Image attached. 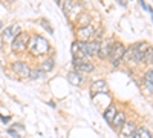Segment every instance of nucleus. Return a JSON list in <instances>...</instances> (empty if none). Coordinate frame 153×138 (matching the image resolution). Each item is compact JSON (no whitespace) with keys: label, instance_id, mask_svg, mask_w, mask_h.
I'll list each match as a JSON object with an SVG mask.
<instances>
[{"label":"nucleus","instance_id":"f257e3e1","mask_svg":"<svg viewBox=\"0 0 153 138\" xmlns=\"http://www.w3.org/2000/svg\"><path fill=\"white\" fill-rule=\"evenodd\" d=\"M49 43L40 35H32L29 37V43H28V49L31 51L32 55H43L49 52Z\"/></svg>","mask_w":153,"mask_h":138},{"label":"nucleus","instance_id":"f03ea898","mask_svg":"<svg viewBox=\"0 0 153 138\" xmlns=\"http://www.w3.org/2000/svg\"><path fill=\"white\" fill-rule=\"evenodd\" d=\"M149 49H150V46L146 42H139L127 51V55H130V60H133V61H144Z\"/></svg>","mask_w":153,"mask_h":138},{"label":"nucleus","instance_id":"7ed1b4c3","mask_svg":"<svg viewBox=\"0 0 153 138\" xmlns=\"http://www.w3.org/2000/svg\"><path fill=\"white\" fill-rule=\"evenodd\" d=\"M28 43H29V35L26 32H20L16 39L11 42L12 51L14 52H23L25 49H28Z\"/></svg>","mask_w":153,"mask_h":138},{"label":"nucleus","instance_id":"20e7f679","mask_svg":"<svg viewBox=\"0 0 153 138\" xmlns=\"http://www.w3.org/2000/svg\"><path fill=\"white\" fill-rule=\"evenodd\" d=\"M124 55H126V46H124L123 43H118V42L113 43L112 52H110V60H112L113 66H118Z\"/></svg>","mask_w":153,"mask_h":138},{"label":"nucleus","instance_id":"39448f33","mask_svg":"<svg viewBox=\"0 0 153 138\" xmlns=\"http://www.w3.org/2000/svg\"><path fill=\"white\" fill-rule=\"evenodd\" d=\"M20 32H22V31H20V26H19V25H12V26L5 28L2 37H3V40H5V42H12Z\"/></svg>","mask_w":153,"mask_h":138},{"label":"nucleus","instance_id":"423d86ee","mask_svg":"<svg viewBox=\"0 0 153 138\" xmlns=\"http://www.w3.org/2000/svg\"><path fill=\"white\" fill-rule=\"evenodd\" d=\"M91 94L92 95H97V94H109V86L103 80H97V81H94L91 84Z\"/></svg>","mask_w":153,"mask_h":138},{"label":"nucleus","instance_id":"0eeeda50","mask_svg":"<svg viewBox=\"0 0 153 138\" xmlns=\"http://www.w3.org/2000/svg\"><path fill=\"white\" fill-rule=\"evenodd\" d=\"M12 71L16 74H19L20 77H29L31 74V69L26 63H23V61H16V63H12Z\"/></svg>","mask_w":153,"mask_h":138},{"label":"nucleus","instance_id":"6e6552de","mask_svg":"<svg viewBox=\"0 0 153 138\" xmlns=\"http://www.w3.org/2000/svg\"><path fill=\"white\" fill-rule=\"evenodd\" d=\"M112 46L113 43L110 40H104L103 43H101V49H100V57L101 58H109L110 57V52H112Z\"/></svg>","mask_w":153,"mask_h":138},{"label":"nucleus","instance_id":"1a4fd4ad","mask_svg":"<svg viewBox=\"0 0 153 138\" xmlns=\"http://www.w3.org/2000/svg\"><path fill=\"white\" fill-rule=\"evenodd\" d=\"M78 37H80V40L81 42H86L87 39H91V37H94V28L89 25V26H84V28H80L78 29Z\"/></svg>","mask_w":153,"mask_h":138},{"label":"nucleus","instance_id":"9d476101","mask_svg":"<svg viewBox=\"0 0 153 138\" xmlns=\"http://www.w3.org/2000/svg\"><path fill=\"white\" fill-rule=\"evenodd\" d=\"M120 131H121V135H123V137H130V135L135 134L136 126H135V123H133V121H126Z\"/></svg>","mask_w":153,"mask_h":138},{"label":"nucleus","instance_id":"9b49d317","mask_svg":"<svg viewBox=\"0 0 153 138\" xmlns=\"http://www.w3.org/2000/svg\"><path fill=\"white\" fill-rule=\"evenodd\" d=\"M100 49H101V42H98V40L87 42V54H89V57L91 55H98Z\"/></svg>","mask_w":153,"mask_h":138},{"label":"nucleus","instance_id":"f8f14e48","mask_svg":"<svg viewBox=\"0 0 153 138\" xmlns=\"http://www.w3.org/2000/svg\"><path fill=\"white\" fill-rule=\"evenodd\" d=\"M74 69L78 72V74H89L94 71V65L86 61V63H80V65H74Z\"/></svg>","mask_w":153,"mask_h":138},{"label":"nucleus","instance_id":"ddd939ff","mask_svg":"<svg viewBox=\"0 0 153 138\" xmlns=\"http://www.w3.org/2000/svg\"><path fill=\"white\" fill-rule=\"evenodd\" d=\"M126 121H127V120H126V114H124V112H118V114L115 115L113 121H112V126H113L115 129H121L123 124H124Z\"/></svg>","mask_w":153,"mask_h":138},{"label":"nucleus","instance_id":"4468645a","mask_svg":"<svg viewBox=\"0 0 153 138\" xmlns=\"http://www.w3.org/2000/svg\"><path fill=\"white\" fill-rule=\"evenodd\" d=\"M118 114V110H117V107H115L113 104H110L106 110H104V120L109 123V124H112V121H113V118H115V115Z\"/></svg>","mask_w":153,"mask_h":138},{"label":"nucleus","instance_id":"2eb2a0df","mask_svg":"<svg viewBox=\"0 0 153 138\" xmlns=\"http://www.w3.org/2000/svg\"><path fill=\"white\" fill-rule=\"evenodd\" d=\"M68 80H69V83H71V84L80 86V84H81V81H83V77H81V75H80L78 72H76V71H75V72L72 71V72H69V74H68Z\"/></svg>","mask_w":153,"mask_h":138},{"label":"nucleus","instance_id":"dca6fc26","mask_svg":"<svg viewBox=\"0 0 153 138\" xmlns=\"http://www.w3.org/2000/svg\"><path fill=\"white\" fill-rule=\"evenodd\" d=\"M133 138H152V134L147 128H136L135 134H133Z\"/></svg>","mask_w":153,"mask_h":138},{"label":"nucleus","instance_id":"f3484780","mask_svg":"<svg viewBox=\"0 0 153 138\" xmlns=\"http://www.w3.org/2000/svg\"><path fill=\"white\" fill-rule=\"evenodd\" d=\"M146 87L149 92H153V69H149L146 72Z\"/></svg>","mask_w":153,"mask_h":138},{"label":"nucleus","instance_id":"a211bd4d","mask_svg":"<svg viewBox=\"0 0 153 138\" xmlns=\"http://www.w3.org/2000/svg\"><path fill=\"white\" fill-rule=\"evenodd\" d=\"M40 69L46 74V72H49V71H52L54 69V58H49V60H45L43 63H42V66H40Z\"/></svg>","mask_w":153,"mask_h":138},{"label":"nucleus","instance_id":"6ab92c4d","mask_svg":"<svg viewBox=\"0 0 153 138\" xmlns=\"http://www.w3.org/2000/svg\"><path fill=\"white\" fill-rule=\"evenodd\" d=\"M45 75V72L38 68V69H32L31 71V74H29V78H32V80H38V78H42Z\"/></svg>","mask_w":153,"mask_h":138},{"label":"nucleus","instance_id":"aec40b11","mask_svg":"<svg viewBox=\"0 0 153 138\" xmlns=\"http://www.w3.org/2000/svg\"><path fill=\"white\" fill-rule=\"evenodd\" d=\"M89 16H86V14H81V17H80V20H78V23H80V26L81 28H84V26H89Z\"/></svg>","mask_w":153,"mask_h":138},{"label":"nucleus","instance_id":"412c9836","mask_svg":"<svg viewBox=\"0 0 153 138\" xmlns=\"http://www.w3.org/2000/svg\"><path fill=\"white\" fill-rule=\"evenodd\" d=\"M42 26H43V28H45V29H46L49 34H54V29L51 28V25H49V22H48L46 19H42Z\"/></svg>","mask_w":153,"mask_h":138},{"label":"nucleus","instance_id":"4be33fe9","mask_svg":"<svg viewBox=\"0 0 153 138\" xmlns=\"http://www.w3.org/2000/svg\"><path fill=\"white\" fill-rule=\"evenodd\" d=\"M8 134L11 135V137H14V138H23V135L22 134H19L17 131H14V129H9L8 131Z\"/></svg>","mask_w":153,"mask_h":138},{"label":"nucleus","instance_id":"5701e85b","mask_svg":"<svg viewBox=\"0 0 153 138\" xmlns=\"http://www.w3.org/2000/svg\"><path fill=\"white\" fill-rule=\"evenodd\" d=\"M0 120H3V123H9V117H3V115H0Z\"/></svg>","mask_w":153,"mask_h":138},{"label":"nucleus","instance_id":"b1692460","mask_svg":"<svg viewBox=\"0 0 153 138\" xmlns=\"http://www.w3.org/2000/svg\"><path fill=\"white\" fill-rule=\"evenodd\" d=\"M2 26H3V25H2V22H0V29H2Z\"/></svg>","mask_w":153,"mask_h":138},{"label":"nucleus","instance_id":"393cba45","mask_svg":"<svg viewBox=\"0 0 153 138\" xmlns=\"http://www.w3.org/2000/svg\"><path fill=\"white\" fill-rule=\"evenodd\" d=\"M11 2H14V0H11Z\"/></svg>","mask_w":153,"mask_h":138}]
</instances>
